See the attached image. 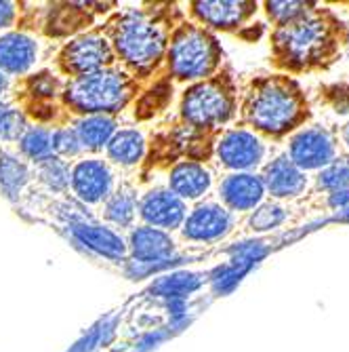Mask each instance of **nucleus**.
Listing matches in <instances>:
<instances>
[{"label": "nucleus", "instance_id": "423d86ee", "mask_svg": "<svg viewBox=\"0 0 349 352\" xmlns=\"http://www.w3.org/2000/svg\"><path fill=\"white\" fill-rule=\"evenodd\" d=\"M232 108L234 100L230 89L221 80L213 78L185 91L181 102V116L192 126L208 129V126L226 122L232 116Z\"/></svg>", "mask_w": 349, "mask_h": 352}, {"label": "nucleus", "instance_id": "412c9836", "mask_svg": "<svg viewBox=\"0 0 349 352\" xmlns=\"http://www.w3.org/2000/svg\"><path fill=\"white\" fill-rule=\"evenodd\" d=\"M145 135L139 129L126 126L114 133L110 144L106 146L110 163L120 165V167H135L141 163V158L145 156Z\"/></svg>", "mask_w": 349, "mask_h": 352}, {"label": "nucleus", "instance_id": "ddd939ff", "mask_svg": "<svg viewBox=\"0 0 349 352\" xmlns=\"http://www.w3.org/2000/svg\"><path fill=\"white\" fill-rule=\"evenodd\" d=\"M40 59V43L25 32H7L0 36V72L5 76L27 74Z\"/></svg>", "mask_w": 349, "mask_h": 352}, {"label": "nucleus", "instance_id": "c85d7f7f", "mask_svg": "<svg viewBox=\"0 0 349 352\" xmlns=\"http://www.w3.org/2000/svg\"><path fill=\"white\" fill-rule=\"evenodd\" d=\"M284 219V209L276 203H267L255 209L250 217V226L252 230H272Z\"/></svg>", "mask_w": 349, "mask_h": 352}, {"label": "nucleus", "instance_id": "2f4dec72", "mask_svg": "<svg viewBox=\"0 0 349 352\" xmlns=\"http://www.w3.org/2000/svg\"><path fill=\"white\" fill-rule=\"evenodd\" d=\"M17 9L13 3H0V30H9L15 23Z\"/></svg>", "mask_w": 349, "mask_h": 352}, {"label": "nucleus", "instance_id": "20e7f679", "mask_svg": "<svg viewBox=\"0 0 349 352\" xmlns=\"http://www.w3.org/2000/svg\"><path fill=\"white\" fill-rule=\"evenodd\" d=\"M112 49L131 68L145 72L163 59L167 32L145 13H126L112 28Z\"/></svg>", "mask_w": 349, "mask_h": 352}, {"label": "nucleus", "instance_id": "dca6fc26", "mask_svg": "<svg viewBox=\"0 0 349 352\" xmlns=\"http://www.w3.org/2000/svg\"><path fill=\"white\" fill-rule=\"evenodd\" d=\"M265 195L263 179L252 173H232L219 186V197L230 211L255 209Z\"/></svg>", "mask_w": 349, "mask_h": 352}, {"label": "nucleus", "instance_id": "2eb2a0df", "mask_svg": "<svg viewBox=\"0 0 349 352\" xmlns=\"http://www.w3.org/2000/svg\"><path fill=\"white\" fill-rule=\"evenodd\" d=\"M213 188V173L198 161H181L169 173V190L181 201H200Z\"/></svg>", "mask_w": 349, "mask_h": 352}, {"label": "nucleus", "instance_id": "f03ea898", "mask_svg": "<svg viewBox=\"0 0 349 352\" xmlns=\"http://www.w3.org/2000/svg\"><path fill=\"white\" fill-rule=\"evenodd\" d=\"M133 95V78L124 70L110 66L91 74L74 76L63 89V98L74 112L84 116L112 114L124 108Z\"/></svg>", "mask_w": 349, "mask_h": 352}, {"label": "nucleus", "instance_id": "b1692460", "mask_svg": "<svg viewBox=\"0 0 349 352\" xmlns=\"http://www.w3.org/2000/svg\"><path fill=\"white\" fill-rule=\"evenodd\" d=\"M202 283L200 274L194 272H171L167 276H160L154 285H152V294L160 296L165 300H173V298H185L187 294L196 292Z\"/></svg>", "mask_w": 349, "mask_h": 352}, {"label": "nucleus", "instance_id": "6ab92c4d", "mask_svg": "<svg viewBox=\"0 0 349 352\" xmlns=\"http://www.w3.org/2000/svg\"><path fill=\"white\" fill-rule=\"evenodd\" d=\"M252 9H255L252 3H221V0H215V3H194L196 17L204 25L217 30L238 28L252 13Z\"/></svg>", "mask_w": 349, "mask_h": 352}, {"label": "nucleus", "instance_id": "4be33fe9", "mask_svg": "<svg viewBox=\"0 0 349 352\" xmlns=\"http://www.w3.org/2000/svg\"><path fill=\"white\" fill-rule=\"evenodd\" d=\"M116 131H118L116 120L112 116H108V114L82 116L74 126V133H76L82 150H88V152L104 150L110 144V140L114 138Z\"/></svg>", "mask_w": 349, "mask_h": 352}, {"label": "nucleus", "instance_id": "9d476101", "mask_svg": "<svg viewBox=\"0 0 349 352\" xmlns=\"http://www.w3.org/2000/svg\"><path fill=\"white\" fill-rule=\"evenodd\" d=\"M187 215V205L169 188H152L139 199L137 217L143 221V226L158 228V230H177L183 226Z\"/></svg>", "mask_w": 349, "mask_h": 352}, {"label": "nucleus", "instance_id": "473e14b6", "mask_svg": "<svg viewBox=\"0 0 349 352\" xmlns=\"http://www.w3.org/2000/svg\"><path fill=\"white\" fill-rule=\"evenodd\" d=\"M99 336H101V331L99 329H93L84 340H80L74 348H72V352H91L95 346H97V342H99Z\"/></svg>", "mask_w": 349, "mask_h": 352}, {"label": "nucleus", "instance_id": "9b49d317", "mask_svg": "<svg viewBox=\"0 0 349 352\" xmlns=\"http://www.w3.org/2000/svg\"><path fill=\"white\" fill-rule=\"evenodd\" d=\"M234 226V215L219 203H202L183 219L181 234L192 243H213L224 239Z\"/></svg>", "mask_w": 349, "mask_h": 352}, {"label": "nucleus", "instance_id": "bb28decb", "mask_svg": "<svg viewBox=\"0 0 349 352\" xmlns=\"http://www.w3.org/2000/svg\"><path fill=\"white\" fill-rule=\"evenodd\" d=\"M27 129L25 118L19 110H0V140L7 142H19V138L23 135V131Z\"/></svg>", "mask_w": 349, "mask_h": 352}, {"label": "nucleus", "instance_id": "72a5a7b5", "mask_svg": "<svg viewBox=\"0 0 349 352\" xmlns=\"http://www.w3.org/2000/svg\"><path fill=\"white\" fill-rule=\"evenodd\" d=\"M9 76H5L3 72H0V100H3L5 98V95H7V91H9Z\"/></svg>", "mask_w": 349, "mask_h": 352}, {"label": "nucleus", "instance_id": "aec40b11", "mask_svg": "<svg viewBox=\"0 0 349 352\" xmlns=\"http://www.w3.org/2000/svg\"><path fill=\"white\" fill-rule=\"evenodd\" d=\"M137 192L133 186H116L112 197L104 203V219L110 228H133L137 221Z\"/></svg>", "mask_w": 349, "mask_h": 352}, {"label": "nucleus", "instance_id": "7c9ffc66", "mask_svg": "<svg viewBox=\"0 0 349 352\" xmlns=\"http://www.w3.org/2000/svg\"><path fill=\"white\" fill-rule=\"evenodd\" d=\"M345 184H349V163L347 161H339L337 165H333L328 171H324L320 175V186H324V188H343Z\"/></svg>", "mask_w": 349, "mask_h": 352}, {"label": "nucleus", "instance_id": "f3484780", "mask_svg": "<svg viewBox=\"0 0 349 352\" xmlns=\"http://www.w3.org/2000/svg\"><path fill=\"white\" fill-rule=\"evenodd\" d=\"M335 156L330 138L322 129H307L293 138L291 142V161L299 169H318L328 165Z\"/></svg>", "mask_w": 349, "mask_h": 352}, {"label": "nucleus", "instance_id": "a878e982", "mask_svg": "<svg viewBox=\"0 0 349 352\" xmlns=\"http://www.w3.org/2000/svg\"><path fill=\"white\" fill-rule=\"evenodd\" d=\"M36 173L40 182H45L51 190H68L70 188V163L59 156H53L49 161L36 165Z\"/></svg>", "mask_w": 349, "mask_h": 352}, {"label": "nucleus", "instance_id": "1a4fd4ad", "mask_svg": "<svg viewBox=\"0 0 349 352\" xmlns=\"http://www.w3.org/2000/svg\"><path fill=\"white\" fill-rule=\"evenodd\" d=\"M61 68L68 74L82 76L104 68H110L114 63V49L112 43L101 34H84L74 38L59 55Z\"/></svg>", "mask_w": 349, "mask_h": 352}, {"label": "nucleus", "instance_id": "5701e85b", "mask_svg": "<svg viewBox=\"0 0 349 352\" xmlns=\"http://www.w3.org/2000/svg\"><path fill=\"white\" fill-rule=\"evenodd\" d=\"M19 152L34 161L36 165L55 156L53 152V131L45 129V126H27L23 135L19 138Z\"/></svg>", "mask_w": 349, "mask_h": 352}, {"label": "nucleus", "instance_id": "a211bd4d", "mask_svg": "<svg viewBox=\"0 0 349 352\" xmlns=\"http://www.w3.org/2000/svg\"><path fill=\"white\" fill-rule=\"evenodd\" d=\"M263 186L269 190V195L276 199H289L297 197L305 190V175L303 171L291 161L289 156H280L265 167Z\"/></svg>", "mask_w": 349, "mask_h": 352}, {"label": "nucleus", "instance_id": "c756f323", "mask_svg": "<svg viewBox=\"0 0 349 352\" xmlns=\"http://www.w3.org/2000/svg\"><path fill=\"white\" fill-rule=\"evenodd\" d=\"M307 7L309 5H305V3H267V13L280 25H284V23L303 17L307 13Z\"/></svg>", "mask_w": 349, "mask_h": 352}, {"label": "nucleus", "instance_id": "6e6552de", "mask_svg": "<svg viewBox=\"0 0 349 352\" xmlns=\"http://www.w3.org/2000/svg\"><path fill=\"white\" fill-rule=\"evenodd\" d=\"M70 188L74 197L88 207H104L116 190V173L101 156H84L70 165Z\"/></svg>", "mask_w": 349, "mask_h": 352}, {"label": "nucleus", "instance_id": "f8f14e48", "mask_svg": "<svg viewBox=\"0 0 349 352\" xmlns=\"http://www.w3.org/2000/svg\"><path fill=\"white\" fill-rule=\"evenodd\" d=\"M265 154L263 142L246 129H230L217 142V156L224 167L234 169L236 173H246L257 167Z\"/></svg>", "mask_w": 349, "mask_h": 352}, {"label": "nucleus", "instance_id": "7ed1b4c3", "mask_svg": "<svg viewBox=\"0 0 349 352\" xmlns=\"http://www.w3.org/2000/svg\"><path fill=\"white\" fill-rule=\"evenodd\" d=\"M276 53L293 68L328 59L335 51V30L320 15H303L276 30Z\"/></svg>", "mask_w": 349, "mask_h": 352}, {"label": "nucleus", "instance_id": "4468645a", "mask_svg": "<svg viewBox=\"0 0 349 352\" xmlns=\"http://www.w3.org/2000/svg\"><path fill=\"white\" fill-rule=\"evenodd\" d=\"M70 232L80 245H84L86 249L99 255H106V258L124 260L126 255H129V249H126V241L122 239V234H118L110 226H104V223L72 221Z\"/></svg>", "mask_w": 349, "mask_h": 352}, {"label": "nucleus", "instance_id": "0eeeda50", "mask_svg": "<svg viewBox=\"0 0 349 352\" xmlns=\"http://www.w3.org/2000/svg\"><path fill=\"white\" fill-rule=\"evenodd\" d=\"M126 249L133 255V272L135 274H152L169 268L177 260V247L169 232L149 228V226H133L126 239Z\"/></svg>", "mask_w": 349, "mask_h": 352}, {"label": "nucleus", "instance_id": "393cba45", "mask_svg": "<svg viewBox=\"0 0 349 352\" xmlns=\"http://www.w3.org/2000/svg\"><path fill=\"white\" fill-rule=\"evenodd\" d=\"M29 169L23 161L11 154H0V190L9 199H15L29 182Z\"/></svg>", "mask_w": 349, "mask_h": 352}, {"label": "nucleus", "instance_id": "f257e3e1", "mask_svg": "<svg viewBox=\"0 0 349 352\" xmlns=\"http://www.w3.org/2000/svg\"><path fill=\"white\" fill-rule=\"evenodd\" d=\"M303 98L287 78H269L255 85L244 104V118L257 131L280 135L303 118Z\"/></svg>", "mask_w": 349, "mask_h": 352}, {"label": "nucleus", "instance_id": "39448f33", "mask_svg": "<svg viewBox=\"0 0 349 352\" xmlns=\"http://www.w3.org/2000/svg\"><path fill=\"white\" fill-rule=\"evenodd\" d=\"M221 57L217 41L200 25H183L169 45V70L179 80H198L213 74Z\"/></svg>", "mask_w": 349, "mask_h": 352}, {"label": "nucleus", "instance_id": "c9c22d12", "mask_svg": "<svg viewBox=\"0 0 349 352\" xmlns=\"http://www.w3.org/2000/svg\"><path fill=\"white\" fill-rule=\"evenodd\" d=\"M343 135H345V144L349 146V126H347V129H345V133H343Z\"/></svg>", "mask_w": 349, "mask_h": 352}, {"label": "nucleus", "instance_id": "cd10ccee", "mask_svg": "<svg viewBox=\"0 0 349 352\" xmlns=\"http://www.w3.org/2000/svg\"><path fill=\"white\" fill-rule=\"evenodd\" d=\"M53 152L59 158H74L82 152V146L74 133V129H55L53 131Z\"/></svg>", "mask_w": 349, "mask_h": 352}, {"label": "nucleus", "instance_id": "f704fd0d", "mask_svg": "<svg viewBox=\"0 0 349 352\" xmlns=\"http://www.w3.org/2000/svg\"><path fill=\"white\" fill-rule=\"evenodd\" d=\"M333 203L335 205H343V203H349V192H337V195L333 197Z\"/></svg>", "mask_w": 349, "mask_h": 352}]
</instances>
